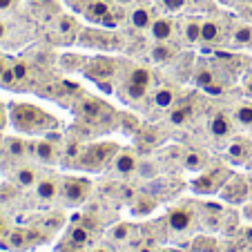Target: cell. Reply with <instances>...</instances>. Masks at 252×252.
Masks as SVG:
<instances>
[{
	"label": "cell",
	"instance_id": "1",
	"mask_svg": "<svg viewBox=\"0 0 252 252\" xmlns=\"http://www.w3.org/2000/svg\"><path fill=\"white\" fill-rule=\"evenodd\" d=\"M9 121L20 134H32V136H43L58 127L56 116L32 103H11Z\"/></svg>",
	"mask_w": 252,
	"mask_h": 252
},
{
	"label": "cell",
	"instance_id": "2",
	"mask_svg": "<svg viewBox=\"0 0 252 252\" xmlns=\"http://www.w3.org/2000/svg\"><path fill=\"white\" fill-rule=\"evenodd\" d=\"M119 145L116 143H94V145H85L81 158L74 167L83 172H90V174H96V172H103L105 167H110L114 163V157L119 154Z\"/></svg>",
	"mask_w": 252,
	"mask_h": 252
},
{
	"label": "cell",
	"instance_id": "3",
	"mask_svg": "<svg viewBox=\"0 0 252 252\" xmlns=\"http://www.w3.org/2000/svg\"><path fill=\"white\" fill-rule=\"evenodd\" d=\"M232 176V170L225 165H214L205 167L203 172L196 174V179H192L190 190L199 196H210V194H219L223 190V186L228 183V179Z\"/></svg>",
	"mask_w": 252,
	"mask_h": 252
},
{
	"label": "cell",
	"instance_id": "4",
	"mask_svg": "<svg viewBox=\"0 0 252 252\" xmlns=\"http://www.w3.org/2000/svg\"><path fill=\"white\" fill-rule=\"evenodd\" d=\"M196 221H199V210H194L190 203H179V205H172L165 214V225L170 232L179 234H190L194 230Z\"/></svg>",
	"mask_w": 252,
	"mask_h": 252
},
{
	"label": "cell",
	"instance_id": "5",
	"mask_svg": "<svg viewBox=\"0 0 252 252\" xmlns=\"http://www.w3.org/2000/svg\"><path fill=\"white\" fill-rule=\"evenodd\" d=\"M92 181L85 176H63L61 179V201L67 208H78L90 199Z\"/></svg>",
	"mask_w": 252,
	"mask_h": 252
},
{
	"label": "cell",
	"instance_id": "6",
	"mask_svg": "<svg viewBox=\"0 0 252 252\" xmlns=\"http://www.w3.org/2000/svg\"><path fill=\"white\" fill-rule=\"evenodd\" d=\"M29 157H32L33 161L43 163V165H56V163L61 161V157H63L61 143L54 141L52 136L29 141Z\"/></svg>",
	"mask_w": 252,
	"mask_h": 252
},
{
	"label": "cell",
	"instance_id": "7",
	"mask_svg": "<svg viewBox=\"0 0 252 252\" xmlns=\"http://www.w3.org/2000/svg\"><path fill=\"white\" fill-rule=\"evenodd\" d=\"M0 241L5 243L2 248H7V250L23 252V250H29V248H33L38 241H45V239L38 237L36 232H32V230H27V228H9V232L0 239Z\"/></svg>",
	"mask_w": 252,
	"mask_h": 252
},
{
	"label": "cell",
	"instance_id": "8",
	"mask_svg": "<svg viewBox=\"0 0 252 252\" xmlns=\"http://www.w3.org/2000/svg\"><path fill=\"white\" fill-rule=\"evenodd\" d=\"M225 158L232 165H250L252 163V138L234 136L225 148Z\"/></svg>",
	"mask_w": 252,
	"mask_h": 252
},
{
	"label": "cell",
	"instance_id": "9",
	"mask_svg": "<svg viewBox=\"0 0 252 252\" xmlns=\"http://www.w3.org/2000/svg\"><path fill=\"white\" fill-rule=\"evenodd\" d=\"M219 194L223 196L228 203H234V205H237V203H243V201L250 199V183H248L246 176L232 174Z\"/></svg>",
	"mask_w": 252,
	"mask_h": 252
},
{
	"label": "cell",
	"instance_id": "10",
	"mask_svg": "<svg viewBox=\"0 0 252 252\" xmlns=\"http://www.w3.org/2000/svg\"><path fill=\"white\" fill-rule=\"evenodd\" d=\"M61 179L58 174H45L40 176L36 186H33V196L40 203H52V201L61 199Z\"/></svg>",
	"mask_w": 252,
	"mask_h": 252
},
{
	"label": "cell",
	"instance_id": "11",
	"mask_svg": "<svg viewBox=\"0 0 252 252\" xmlns=\"http://www.w3.org/2000/svg\"><path fill=\"white\" fill-rule=\"evenodd\" d=\"M83 16H85L90 23L103 25V27H114L116 25V16H114V11H112V5L105 2V0H94V2L85 9Z\"/></svg>",
	"mask_w": 252,
	"mask_h": 252
},
{
	"label": "cell",
	"instance_id": "12",
	"mask_svg": "<svg viewBox=\"0 0 252 252\" xmlns=\"http://www.w3.org/2000/svg\"><path fill=\"white\" fill-rule=\"evenodd\" d=\"M78 107V116H81L83 121H98L100 116H105L107 112H110V105H105L103 100H98V98H94V96H85V98L81 100V103L76 105Z\"/></svg>",
	"mask_w": 252,
	"mask_h": 252
},
{
	"label": "cell",
	"instance_id": "13",
	"mask_svg": "<svg viewBox=\"0 0 252 252\" xmlns=\"http://www.w3.org/2000/svg\"><path fill=\"white\" fill-rule=\"evenodd\" d=\"M225 38V29L221 25V20L217 18H208L203 20V27H201V45L205 47H217L221 45Z\"/></svg>",
	"mask_w": 252,
	"mask_h": 252
},
{
	"label": "cell",
	"instance_id": "14",
	"mask_svg": "<svg viewBox=\"0 0 252 252\" xmlns=\"http://www.w3.org/2000/svg\"><path fill=\"white\" fill-rule=\"evenodd\" d=\"M85 74L90 78H94L96 83H100V81H107V78L114 76L116 65H114V61H110V58H94V61L87 63Z\"/></svg>",
	"mask_w": 252,
	"mask_h": 252
},
{
	"label": "cell",
	"instance_id": "15",
	"mask_svg": "<svg viewBox=\"0 0 252 252\" xmlns=\"http://www.w3.org/2000/svg\"><path fill=\"white\" fill-rule=\"evenodd\" d=\"M234 127V119L225 112H217L212 119L208 121V132L212 138H228L232 134Z\"/></svg>",
	"mask_w": 252,
	"mask_h": 252
},
{
	"label": "cell",
	"instance_id": "16",
	"mask_svg": "<svg viewBox=\"0 0 252 252\" xmlns=\"http://www.w3.org/2000/svg\"><path fill=\"white\" fill-rule=\"evenodd\" d=\"M138 157H136V152L134 150H129V148H121L119 150V154L114 157V163H112V167H114V172H119V174H123V176H129V174H134V172L138 170Z\"/></svg>",
	"mask_w": 252,
	"mask_h": 252
},
{
	"label": "cell",
	"instance_id": "17",
	"mask_svg": "<svg viewBox=\"0 0 252 252\" xmlns=\"http://www.w3.org/2000/svg\"><path fill=\"white\" fill-rule=\"evenodd\" d=\"M174 32H176V25H174V20L167 18V16L154 18L152 27H150V33H152V38L157 40V43H170V40L174 38Z\"/></svg>",
	"mask_w": 252,
	"mask_h": 252
},
{
	"label": "cell",
	"instance_id": "18",
	"mask_svg": "<svg viewBox=\"0 0 252 252\" xmlns=\"http://www.w3.org/2000/svg\"><path fill=\"white\" fill-rule=\"evenodd\" d=\"M63 239H69V241L78 243V246H85V248L94 246V232H92L90 225H85V223H71L69 228L65 230V237Z\"/></svg>",
	"mask_w": 252,
	"mask_h": 252
},
{
	"label": "cell",
	"instance_id": "19",
	"mask_svg": "<svg viewBox=\"0 0 252 252\" xmlns=\"http://www.w3.org/2000/svg\"><path fill=\"white\" fill-rule=\"evenodd\" d=\"M154 18H157V16H154L152 7H148V5H138L129 11V23H132V27L138 29V32H145V29L152 27Z\"/></svg>",
	"mask_w": 252,
	"mask_h": 252
},
{
	"label": "cell",
	"instance_id": "20",
	"mask_svg": "<svg viewBox=\"0 0 252 252\" xmlns=\"http://www.w3.org/2000/svg\"><path fill=\"white\" fill-rule=\"evenodd\" d=\"M129 205H132V214H136V217H148V214H152L154 210L158 208V201H157V196L148 194V192H138Z\"/></svg>",
	"mask_w": 252,
	"mask_h": 252
},
{
	"label": "cell",
	"instance_id": "21",
	"mask_svg": "<svg viewBox=\"0 0 252 252\" xmlns=\"http://www.w3.org/2000/svg\"><path fill=\"white\" fill-rule=\"evenodd\" d=\"M81 32L78 27V20L74 16H58L56 18V33L65 38V43H71V40L76 38V33Z\"/></svg>",
	"mask_w": 252,
	"mask_h": 252
},
{
	"label": "cell",
	"instance_id": "22",
	"mask_svg": "<svg viewBox=\"0 0 252 252\" xmlns=\"http://www.w3.org/2000/svg\"><path fill=\"white\" fill-rule=\"evenodd\" d=\"M2 150L7 152V157L11 158H27L29 157V141L20 136H9L2 143Z\"/></svg>",
	"mask_w": 252,
	"mask_h": 252
},
{
	"label": "cell",
	"instance_id": "23",
	"mask_svg": "<svg viewBox=\"0 0 252 252\" xmlns=\"http://www.w3.org/2000/svg\"><path fill=\"white\" fill-rule=\"evenodd\" d=\"M11 176H14V183L16 186H20V188H33L36 186V181L40 179L38 170H36L33 165H18Z\"/></svg>",
	"mask_w": 252,
	"mask_h": 252
},
{
	"label": "cell",
	"instance_id": "24",
	"mask_svg": "<svg viewBox=\"0 0 252 252\" xmlns=\"http://www.w3.org/2000/svg\"><path fill=\"white\" fill-rule=\"evenodd\" d=\"M210 158L205 152H201V150H190V152H186V157H183V167H186L188 172H203L205 167H208Z\"/></svg>",
	"mask_w": 252,
	"mask_h": 252
},
{
	"label": "cell",
	"instance_id": "25",
	"mask_svg": "<svg viewBox=\"0 0 252 252\" xmlns=\"http://www.w3.org/2000/svg\"><path fill=\"white\" fill-rule=\"evenodd\" d=\"M201 27H203V20L199 18H186L181 25V33H183V40L188 45H196L201 43Z\"/></svg>",
	"mask_w": 252,
	"mask_h": 252
},
{
	"label": "cell",
	"instance_id": "26",
	"mask_svg": "<svg viewBox=\"0 0 252 252\" xmlns=\"http://www.w3.org/2000/svg\"><path fill=\"white\" fill-rule=\"evenodd\" d=\"M232 119L237 125H241L243 129H250L252 132V100H241V103L234 105Z\"/></svg>",
	"mask_w": 252,
	"mask_h": 252
},
{
	"label": "cell",
	"instance_id": "27",
	"mask_svg": "<svg viewBox=\"0 0 252 252\" xmlns=\"http://www.w3.org/2000/svg\"><path fill=\"white\" fill-rule=\"evenodd\" d=\"M134 234H136V225H132V223H116L110 228L112 243H121V246L123 243H132Z\"/></svg>",
	"mask_w": 252,
	"mask_h": 252
},
{
	"label": "cell",
	"instance_id": "28",
	"mask_svg": "<svg viewBox=\"0 0 252 252\" xmlns=\"http://www.w3.org/2000/svg\"><path fill=\"white\" fill-rule=\"evenodd\" d=\"M230 43L234 47H252V25H237L230 33Z\"/></svg>",
	"mask_w": 252,
	"mask_h": 252
},
{
	"label": "cell",
	"instance_id": "29",
	"mask_svg": "<svg viewBox=\"0 0 252 252\" xmlns=\"http://www.w3.org/2000/svg\"><path fill=\"white\" fill-rule=\"evenodd\" d=\"M192 116V105L190 103H174L170 107V123L172 125H186Z\"/></svg>",
	"mask_w": 252,
	"mask_h": 252
},
{
	"label": "cell",
	"instance_id": "30",
	"mask_svg": "<svg viewBox=\"0 0 252 252\" xmlns=\"http://www.w3.org/2000/svg\"><path fill=\"white\" fill-rule=\"evenodd\" d=\"M152 103L157 107H161V110H170L172 105L176 103V92L172 87H158L152 94Z\"/></svg>",
	"mask_w": 252,
	"mask_h": 252
},
{
	"label": "cell",
	"instance_id": "31",
	"mask_svg": "<svg viewBox=\"0 0 252 252\" xmlns=\"http://www.w3.org/2000/svg\"><path fill=\"white\" fill-rule=\"evenodd\" d=\"M152 71L148 69V67H132L127 74V83H136V85H143V87H152Z\"/></svg>",
	"mask_w": 252,
	"mask_h": 252
},
{
	"label": "cell",
	"instance_id": "32",
	"mask_svg": "<svg viewBox=\"0 0 252 252\" xmlns=\"http://www.w3.org/2000/svg\"><path fill=\"white\" fill-rule=\"evenodd\" d=\"M148 92H150V87H143V85H136V83H127V81H125V85H123V98L136 103V100L145 98V96H148Z\"/></svg>",
	"mask_w": 252,
	"mask_h": 252
},
{
	"label": "cell",
	"instance_id": "33",
	"mask_svg": "<svg viewBox=\"0 0 252 252\" xmlns=\"http://www.w3.org/2000/svg\"><path fill=\"white\" fill-rule=\"evenodd\" d=\"M172 56H174V47H172V45H167V43H157L154 45L152 58L157 63H165V61H170Z\"/></svg>",
	"mask_w": 252,
	"mask_h": 252
},
{
	"label": "cell",
	"instance_id": "34",
	"mask_svg": "<svg viewBox=\"0 0 252 252\" xmlns=\"http://www.w3.org/2000/svg\"><path fill=\"white\" fill-rule=\"evenodd\" d=\"M11 69L16 74V83H25L29 78V74H32V67L25 61H11Z\"/></svg>",
	"mask_w": 252,
	"mask_h": 252
},
{
	"label": "cell",
	"instance_id": "35",
	"mask_svg": "<svg viewBox=\"0 0 252 252\" xmlns=\"http://www.w3.org/2000/svg\"><path fill=\"white\" fill-rule=\"evenodd\" d=\"M16 85H18V83H16V74L9 65L2 74H0V87H7V90H9V87H16Z\"/></svg>",
	"mask_w": 252,
	"mask_h": 252
},
{
	"label": "cell",
	"instance_id": "36",
	"mask_svg": "<svg viewBox=\"0 0 252 252\" xmlns=\"http://www.w3.org/2000/svg\"><path fill=\"white\" fill-rule=\"evenodd\" d=\"M94 0H67V5L71 7L74 11H78V14H85V9L92 5Z\"/></svg>",
	"mask_w": 252,
	"mask_h": 252
},
{
	"label": "cell",
	"instance_id": "37",
	"mask_svg": "<svg viewBox=\"0 0 252 252\" xmlns=\"http://www.w3.org/2000/svg\"><path fill=\"white\" fill-rule=\"evenodd\" d=\"M87 252H116V246L114 243H94Z\"/></svg>",
	"mask_w": 252,
	"mask_h": 252
},
{
	"label": "cell",
	"instance_id": "38",
	"mask_svg": "<svg viewBox=\"0 0 252 252\" xmlns=\"http://www.w3.org/2000/svg\"><path fill=\"white\" fill-rule=\"evenodd\" d=\"M20 0H0V14H5V11H11L18 7Z\"/></svg>",
	"mask_w": 252,
	"mask_h": 252
},
{
	"label": "cell",
	"instance_id": "39",
	"mask_svg": "<svg viewBox=\"0 0 252 252\" xmlns=\"http://www.w3.org/2000/svg\"><path fill=\"white\" fill-rule=\"evenodd\" d=\"M7 121H9V110H7L5 105L0 103V132L7 127Z\"/></svg>",
	"mask_w": 252,
	"mask_h": 252
},
{
	"label": "cell",
	"instance_id": "40",
	"mask_svg": "<svg viewBox=\"0 0 252 252\" xmlns=\"http://www.w3.org/2000/svg\"><path fill=\"white\" fill-rule=\"evenodd\" d=\"M243 94H246L248 98L252 100V78H250V76H248L246 81H243Z\"/></svg>",
	"mask_w": 252,
	"mask_h": 252
},
{
	"label": "cell",
	"instance_id": "41",
	"mask_svg": "<svg viewBox=\"0 0 252 252\" xmlns=\"http://www.w3.org/2000/svg\"><path fill=\"white\" fill-rule=\"evenodd\" d=\"M7 33H9V27H7L5 20H0V43L7 38Z\"/></svg>",
	"mask_w": 252,
	"mask_h": 252
},
{
	"label": "cell",
	"instance_id": "42",
	"mask_svg": "<svg viewBox=\"0 0 252 252\" xmlns=\"http://www.w3.org/2000/svg\"><path fill=\"white\" fill-rule=\"evenodd\" d=\"M9 65H11V61H9V58H7V56H2V54H0V74H2V71H5Z\"/></svg>",
	"mask_w": 252,
	"mask_h": 252
},
{
	"label": "cell",
	"instance_id": "43",
	"mask_svg": "<svg viewBox=\"0 0 252 252\" xmlns=\"http://www.w3.org/2000/svg\"><path fill=\"white\" fill-rule=\"evenodd\" d=\"M7 232H9V225H7V223H5V221H2V217H0V239L5 237V234H7Z\"/></svg>",
	"mask_w": 252,
	"mask_h": 252
},
{
	"label": "cell",
	"instance_id": "44",
	"mask_svg": "<svg viewBox=\"0 0 252 252\" xmlns=\"http://www.w3.org/2000/svg\"><path fill=\"white\" fill-rule=\"evenodd\" d=\"M243 234H246L248 241H252V225H246V228H243Z\"/></svg>",
	"mask_w": 252,
	"mask_h": 252
},
{
	"label": "cell",
	"instance_id": "45",
	"mask_svg": "<svg viewBox=\"0 0 252 252\" xmlns=\"http://www.w3.org/2000/svg\"><path fill=\"white\" fill-rule=\"evenodd\" d=\"M119 5H134V2H138V0H116Z\"/></svg>",
	"mask_w": 252,
	"mask_h": 252
},
{
	"label": "cell",
	"instance_id": "46",
	"mask_svg": "<svg viewBox=\"0 0 252 252\" xmlns=\"http://www.w3.org/2000/svg\"><path fill=\"white\" fill-rule=\"evenodd\" d=\"M246 11H248V18H252V0H250V2H248V7H246Z\"/></svg>",
	"mask_w": 252,
	"mask_h": 252
},
{
	"label": "cell",
	"instance_id": "47",
	"mask_svg": "<svg viewBox=\"0 0 252 252\" xmlns=\"http://www.w3.org/2000/svg\"><path fill=\"white\" fill-rule=\"evenodd\" d=\"M157 252H179V250H174V248H158Z\"/></svg>",
	"mask_w": 252,
	"mask_h": 252
},
{
	"label": "cell",
	"instance_id": "48",
	"mask_svg": "<svg viewBox=\"0 0 252 252\" xmlns=\"http://www.w3.org/2000/svg\"><path fill=\"white\" fill-rule=\"evenodd\" d=\"M105 2H110V5H114V2H116V0H105Z\"/></svg>",
	"mask_w": 252,
	"mask_h": 252
},
{
	"label": "cell",
	"instance_id": "49",
	"mask_svg": "<svg viewBox=\"0 0 252 252\" xmlns=\"http://www.w3.org/2000/svg\"><path fill=\"white\" fill-rule=\"evenodd\" d=\"M248 76H250V78H252V67H250V71H248Z\"/></svg>",
	"mask_w": 252,
	"mask_h": 252
},
{
	"label": "cell",
	"instance_id": "50",
	"mask_svg": "<svg viewBox=\"0 0 252 252\" xmlns=\"http://www.w3.org/2000/svg\"><path fill=\"white\" fill-rule=\"evenodd\" d=\"M2 143H5V141H2V138H0V150H2Z\"/></svg>",
	"mask_w": 252,
	"mask_h": 252
},
{
	"label": "cell",
	"instance_id": "51",
	"mask_svg": "<svg viewBox=\"0 0 252 252\" xmlns=\"http://www.w3.org/2000/svg\"><path fill=\"white\" fill-rule=\"evenodd\" d=\"M0 217H2V208H0Z\"/></svg>",
	"mask_w": 252,
	"mask_h": 252
},
{
	"label": "cell",
	"instance_id": "52",
	"mask_svg": "<svg viewBox=\"0 0 252 252\" xmlns=\"http://www.w3.org/2000/svg\"><path fill=\"white\" fill-rule=\"evenodd\" d=\"M228 2H232V0H228Z\"/></svg>",
	"mask_w": 252,
	"mask_h": 252
}]
</instances>
